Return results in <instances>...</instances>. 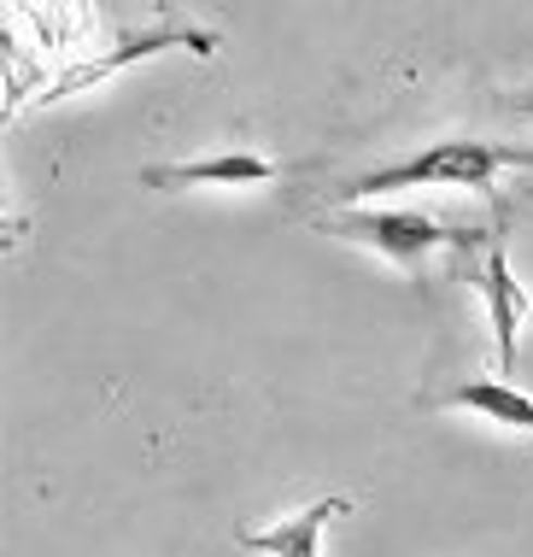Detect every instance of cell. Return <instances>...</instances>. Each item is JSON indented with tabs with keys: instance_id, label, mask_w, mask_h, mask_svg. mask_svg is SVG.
<instances>
[{
	"instance_id": "8992f818",
	"label": "cell",
	"mask_w": 533,
	"mask_h": 557,
	"mask_svg": "<svg viewBox=\"0 0 533 557\" xmlns=\"http://www.w3.org/2000/svg\"><path fill=\"white\" fill-rule=\"evenodd\" d=\"M481 299H486V318H493V346H498V370H516V329L528 318V288L516 282L510 252L498 240H486V270H481Z\"/></svg>"
},
{
	"instance_id": "277c9868",
	"label": "cell",
	"mask_w": 533,
	"mask_h": 557,
	"mask_svg": "<svg viewBox=\"0 0 533 557\" xmlns=\"http://www.w3.org/2000/svg\"><path fill=\"white\" fill-rule=\"evenodd\" d=\"M282 164L264 159V153H247V147H235V153H211V159H182V164H152L141 171L147 188H264L276 183Z\"/></svg>"
},
{
	"instance_id": "ba28073f",
	"label": "cell",
	"mask_w": 533,
	"mask_h": 557,
	"mask_svg": "<svg viewBox=\"0 0 533 557\" xmlns=\"http://www.w3.org/2000/svg\"><path fill=\"white\" fill-rule=\"evenodd\" d=\"M510 107H516V112H522V117H533V88H522V95H516V100H510Z\"/></svg>"
},
{
	"instance_id": "3957f363",
	"label": "cell",
	"mask_w": 533,
	"mask_h": 557,
	"mask_svg": "<svg viewBox=\"0 0 533 557\" xmlns=\"http://www.w3.org/2000/svg\"><path fill=\"white\" fill-rule=\"evenodd\" d=\"M171 48H188V53H200L211 59L218 53V36L211 29H147V36H124L117 48H106L95 59H83V65H71V71H59V77L41 88V107H53V100H65V95H83V88H95L106 77H117V71H129V65H141V59H159V53H171Z\"/></svg>"
},
{
	"instance_id": "7a4b0ae2",
	"label": "cell",
	"mask_w": 533,
	"mask_h": 557,
	"mask_svg": "<svg viewBox=\"0 0 533 557\" xmlns=\"http://www.w3.org/2000/svg\"><path fill=\"white\" fill-rule=\"evenodd\" d=\"M323 235L334 240H352V247H370L375 259L399 264V270H422L434 259V252L446 247H475V240H486L481 230H451V223H439L429 212H334L317 223Z\"/></svg>"
},
{
	"instance_id": "52a82bcc",
	"label": "cell",
	"mask_w": 533,
	"mask_h": 557,
	"mask_svg": "<svg viewBox=\"0 0 533 557\" xmlns=\"http://www.w3.org/2000/svg\"><path fill=\"white\" fill-rule=\"evenodd\" d=\"M434 405H446V411H475V417H486V423H498V429L533 434V399L522 394V387H510V382H493V375H475V382L439 394Z\"/></svg>"
},
{
	"instance_id": "6da1fadb",
	"label": "cell",
	"mask_w": 533,
	"mask_h": 557,
	"mask_svg": "<svg viewBox=\"0 0 533 557\" xmlns=\"http://www.w3.org/2000/svg\"><path fill=\"white\" fill-rule=\"evenodd\" d=\"M498 171H533V147L516 141H434L410 159H393L370 176H352L334 188L340 200H370V194L393 188H493Z\"/></svg>"
},
{
	"instance_id": "5b68a950",
	"label": "cell",
	"mask_w": 533,
	"mask_h": 557,
	"mask_svg": "<svg viewBox=\"0 0 533 557\" xmlns=\"http://www.w3.org/2000/svg\"><path fill=\"white\" fill-rule=\"evenodd\" d=\"M346 510H352V499L334 493V499H317V505L294 510V517L270 522V529H240L235 546L258 552V557H323V529L334 517H346Z\"/></svg>"
}]
</instances>
